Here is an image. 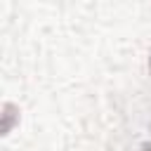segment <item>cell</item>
Wrapping results in <instances>:
<instances>
[{"label": "cell", "mask_w": 151, "mask_h": 151, "mask_svg": "<svg viewBox=\"0 0 151 151\" xmlns=\"http://www.w3.org/2000/svg\"><path fill=\"white\" fill-rule=\"evenodd\" d=\"M149 66H151V59H149Z\"/></svg>", "instance_id": "7a4b0ae2"}, {"label": "cell", "mask_w": 151, "mask_h": 151, "mask_svg": "<svg viewBox=\"0 0 151 151\" xmlns=\"http://www.w3.org/2000/svg\"><path fill=\"white\" fill-rule=\"evenodd\" d=\"M142 151H151V144H144V146H142Z\"/></svg>", "instance_id": "6da1fadb"}]
</instances>
